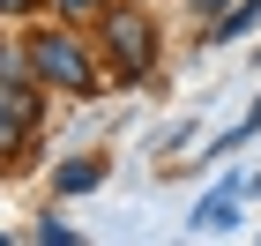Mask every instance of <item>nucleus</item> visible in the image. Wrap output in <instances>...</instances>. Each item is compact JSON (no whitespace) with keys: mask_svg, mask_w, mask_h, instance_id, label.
Segmentation results:
<instances>
[{"mask_svg":"<svg viewBox=\"0 0 261 246\" xmlns=\"http://www.w3.org/2000/svg\"><path fill=\"white\" fill-rule=\"evenodd\" d=\"M30 60H38L45 82H60V90H97V67H90V52L67 30H30Z\"/></svg>","mask_w":261,"mask_h":246,"instance_id":"1","label":"nucleus"},{"mask_svg":"<svg viewBox=\"0 0 261 246\" xmlns=\"http://www.w3.org/2000/svg\"><path fill=\"white\" fill-rule=\"evenodd\" d=\"M224 224H231V194H217V202L194 209V231H224Z\"/></svg>","mask_w":261,"mask_h":246,"instance_id":"4","label":"nucleus"},{"mask_svg":"<svg viewBox=\"0 0 261 246\" xmlns=\"http://www.w3.org/2000/svg\"><path fill=\"white\" fill-rule=\"evenodd\" d=\"M217 8H231V0H201V15H217Z\"/></svg>","mask_w":261,"mask_h":246,"instance_id":"7","label":"nucleus"},{"mask_svg":"<svg viewBox=\"0 0 261 246\" xmlns=\"http://www.w3.org/2000/svg\"><path fill=\"white\" fill-rule=\"evenodd\" d=\"M60 15L67 22H97V15H112V0H60Z\"/></svg>","mask_w":261,"mask_h":246,"instance_id":"6","label":"nucleus"},{"mask_svg":"<svg viewBox=\"0 0 261 246\" xmlns=\"http://www.w3.org/2000/svg\"><path fill=\"white\" fill-rule=\"evenodd\" d=\"M105 45H112L120 75L135 82L142 67H149V52H157V30H149V15H142V8H112V15H105Z\"/></svg>","mask_w":261,"mask_h":246,"instance_id":"2","label":"nucleus"},{"mask_svg":"<svg viewBox=\"0 0 261 246\" xmlns=\"http://www.w3.org/2000/svg\"><path fill=\"white\" fill-rule=\"evenodd\" d=\"M246 127H261V104H254V120H246Z\"/></svg>","mask_w":261,"mask_h":246,"instance_id":"9","label":"nucleus"},{"mask_svg":"<svg viewBox=\"0 0 261 246\" xmlns=\"http://www.w3.org/2000/svg\"><path fill=\"white\" fill-rule=\"evenodd\" d=\"M105 179V157H90V164H60V172H53V186H60V194H82V186H97Z\"/></svg>","mask_w":261,"mask_h":246,"instance_id":"3","label":"nucleus"},{"mask_svg":"<svg viewBox=\"0 0 261 246\" xmlns=\"http://www.w3.org/2000/svg\"><path fill=\"white\" fill-rule=\"evenodd\" d=\"M254 15H261L254 0H239V8H231V15H224V22H217V38H209V45H224V38H239V30H246V22H254Z\"/></svg>","mask_w":261,"mask_h":246,"instance_id":"5","label":"nucleus"},{"mask_svg":"<svg viewBox=\"0 0 261 246\" xmlns=\"http://www.w3.org/2000/svg\"><path fill=\"white\" fill-rule=\"evenodd\" d=\"M15 8H30V0H0V15H15Z\"/></svg>","mask_w":261,"mask_h":246,"instance_id":"8","label":"nucleus"}]
</instances>
